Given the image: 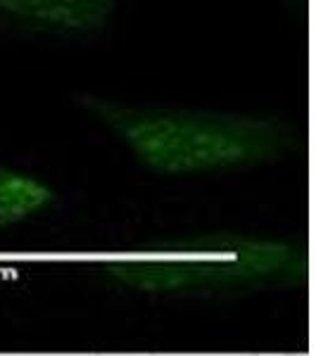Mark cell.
Here are the masks:
<instances>
[{
    "label": "cell",
    "mask_w": 316,
    "mask_h": 356,
    "mask_svg": "<svg viewBox=\"0 0 316 356\" xmlns=\"http://www.w3.org/2000/svg\"><path fill=\"white\" fill-rule=\"evenodd\" d=\"M77 105L117 138L143 169L157 176H210L292 157L297 124L276 114L136 105L81 93Z\"/></svg>",
    "instance_id": "cell-1"
},
{
    "label": "cell",
    "mask_w": 316,
    "mask_h": 356,
    "mask_svg": "<svg viewBox=\"0 0 316 356\" xmlns=\"http://www.w3.org/2000/svg\"><path fill=\"white\" fill-rule=\"evenodd\" d=\"M112 285L174 300H238L302 288L309 252L297 240L248 233H210L145 247L100 264Z\"/></svg>",
    "instance_id": "cell-2"
},
{
    "label": "cell",
    "mask_w": 316,
    "mask_h": 356,
    "mask_svg": "<svg viewBox=\"0 0 316 356\" xmlns=\"http://www.w3.org/2000/svg\"><path fill=\"white\" fill-rule=\"evenodd\" d=\"M117 0H0V33L84 41L112 24Z\"/></svg>",
    "instance_id": "cell-3"
},
{
    "label": "cell",
    "mask_w": 316,
    "mask_h": 356,
    "mask_svg": "<svg viewBox=\"0 0 316 356\" xmlns=\"http://www.w3.org/2000/svg\"><path fill=\"white\" fill-rule=\"evenodd\" d=\"M55 202L57 193L48 181L0 162V231L36 219Z\"/></svg>",
    "instance_id": "cell-4"
}]
</instances>
